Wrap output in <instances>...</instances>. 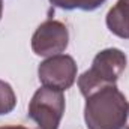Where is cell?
<instances>
[{
    "mask_svg": "<svg viewBox=\"0 0 129 129\" xmlns=\"http://www.w3.org/2000/svg\"><path fill=\"white\" fill-rule=\"evenodd\" d=\"M129 104L117 86H107L86 98L84 120L87 129H123Z\"/></svg>",
    "mask_w": 129,
    "mask_h": 129,
    "instance_id": "obj_1",
    "label": "cell"
},
{
    "mask_svg": "<svg viewBox=\"0 0 129 129\" xmlns=\"http://www.w3.org/2000/svg\"><path fill=\"white\" fill-rule=\"evenodd\" d=\"M126 68V56L119 48H107L99 51L90 69L78 78V87L83 96H89L99 89L114 86Z\"/></svg>",
    "mask_w": 129,
    "mask_h": 129,
    "instance_id": "obj_2",
    "label": "cell"
},
{
    "mask_svg": "<svg viewBox=\"0 0 129 129\" xmlns=\"http://www.w3.org/2000/svg\"><path fill=\"white\" fill-rule=\"evenodd\" d=\"M64 114V95L62 90L42 86L32 96L27 116L36 129H59Z\"/></svg>",
    "mask_w": 129,
    "mask_h": 129,
    "instance_id": "obj_3",
    "label": "cell"
},
{
    "mask_svg": "<svg viewBox=\"0 0 129 129\" xmlns=\"http://www.w3.org/2000/svg\"><path fill=\"white\" fill-rule=\"evenodd\" d=\"M38 77L42 86L68 90L77 80V63L68 54H57L44 60L38 68Z\"/></svg>",
    "mask_w": 129,
    "mask_h": 129,
    "instance_id": "obj_4",
    "label": "cell"
},
{
    "mask_svg": "<svg viewBox=\"0 0 129 129\" xmlns=\"http://www.w3.org/2000/svg\"><path fill=\"white\" fill-rule=\"evenodd\" d=\"M69 44V32L57 20L44 21L32 36V50L36 56L53 57L63 53Z\"/></svg>",
    "mask_w": 129,
    "mask_h": 129,
    "instance_id": "obj_5",
    "label": "cell"
},
{
    "mask_svg": "<svg viewBox=\"0 0 129 129\" xmlns=\"http://www.w3.org/2000/svg\"><path fill=\"white\" fill-rule=\"evenodd\" d=\"M107 27L122 39H129V0H119L107 14Z\"/></svg>",
    "mask_w": 129,
    "mask_h": 129,
    "instance_id": "obj_6",
    "label": "cell"
},
{
    "mask_svg": "<svg viewBox=\"0 0 129 129\" xmlns=\"http://www.w3.org/2000/svg\"><path fill=\"white\" fill-rule=\"evenodd\" d=\"M50 3L64 11H74V9L95 11L101 5L105 3V0H50Z\"/></svg>",
    "mask_w": 129,
    "mask_h": 129,
    "instance_id": "obj_7",
    "label": "cell"
},
{
    "mask_svg": "<svg viewBox=\"0 0 129 129\" xmlns=\"http://www.w3.org/2000/svg\"><path fill=\"white\" fill-rule=\"evenodd\" d=\"M17 105V95L12 86L0 80V116L9 114Z\"/></svg>",
    "mask_w": 129,
    "mask_h": 129,
    "instance_id": "obj_8",
    "label": "cell"
},
{
    "mask_svg": "<svg viewBox=\"0 0 129 129\" xmlns=\"http://www.w3.org/2000/svg\"><path fill=\"white\" fill-rule=\"evenodd\" d=\"M0 129H27V128H24V126H0Z\"/></svg>",
    "mask_w": 129,
    "mask_h": 129,
    "instance_id": "obj_9",
    "label": "cell"
},
{
    "mask_svg": "<svg viewBox=\"0 0 129 129\" xmlns=\"http://www.w3.org/2000/svg\"><path fill=\"white\" fill-rule=\"evenodd\" d=\"M125 129H129V111H128V119H126V123H125Z\"/></svg>",
    "mask_w": 129,
    "mask_h": 129,
    "instance_id": "obj_10",
    "label": "cell"
},
{
    "mask_svg": "<svg viewBox=\"0 0 129 129\" xmlns=\"http://www.w3.org/2000/svg\"><path fill=\"white\" fill-rule=\"evenodd\" d=\"M2 14H3V3H2V0H0V18H2Z\"/></svg>",
    "mask_w": 129,
    "mask_h": 129,
    "instance_id": "obj_11",
    "label": "cell"
}]
</instances>
